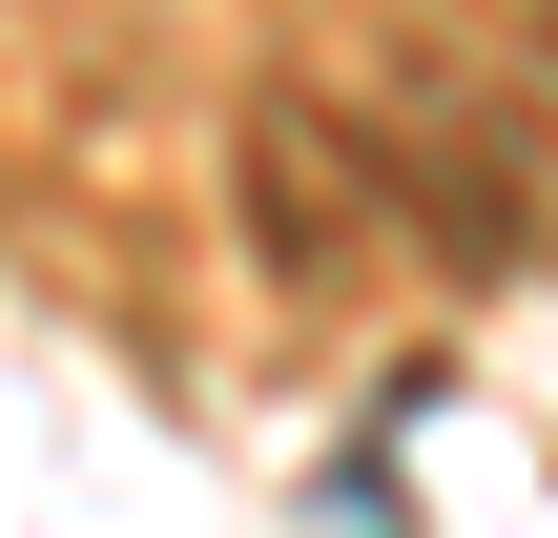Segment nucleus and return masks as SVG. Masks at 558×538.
I'll list each match as a JSON object with an SVG mask.
<instances>
[{
	"label": "nucleus",
	"mask_w": 558,
	"mask_h": 538,
	"mask_svg": "<svg viewBox=\"0 0 558 538\" xmlns=\"http://www.w3.org/2000/svg\"><path fill=\"white\" fill-rule=\"evenodd\" d=\"M538 21H558V0H538Z\"/></svg>",
	"instance_id": "obj_1"
}]
</instances>
